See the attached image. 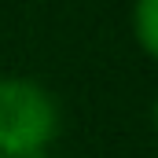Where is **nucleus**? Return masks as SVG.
Returning a JSON list of instances; mask_svg holds the SVG:
<instances>
[{
    "label": "nucleus",
    "instance_id": "f03ea898",
    "mask_svg": "<svg viewBox=\"0 0 158 158\" xmlns=\"http://www.w3.org/2000/svg\"><path fill=\"white\" fill-rule=\"evenodd\" d=\"M132 30H136V40L158 59V0L132 4Z\"/></svg>",
    "mask_w": 158,
    "mask_h": 158
},
{
    "label": "nucleus",
    "instance_id": "39448f33",
    "mask_svg": "<svg viewBox=\"0 0 158 158\" xmlns=\"http://www.w3.org/2000/svg\"><path fill=\"white\" fill-rule=\"evenodd\" d=\"M0 158H7V155H4V151H0Z\"/></svg>",
    "mask_w": 158,
    "mask_h": 158
},
{
    "label": "nucleus",
    "instance_id": "f257e3e1",
    "mask_svg": "<svg viewBox=\"0 0 158 158\" xmlns=\"http://www.w3.org/2000/svg\"><path fill=\"white\" fill-rule=\"evenodd\" d=\"M59 132V103L33 77H0V151L40 155Z\"/></svg>",
    "mask_w": 158,
    "mask_h": 158
},
{
    "label": "nucleus",
    "instance_id": "7ed1b4c3",
    "mask_svg": "<svg viewBox=\"0 0 158 158\" xmlns=\"http://www.w3.org/2000/svg\"><path fill=\"white\" fill-rule=\"evenodd\" d=\"M155 129H158V96H155Z\"/></svg>",
    "mask_w": 158,
    "mask_h": 158
},
{
    "label": "nucleus",
    "instance_id": "20e7f679",
    "mask_svg": "<svg viewBox=\"0 0 158 158\" xmlns=\"http://www.w3.org/2000/svg\"><path fill=\"white\" fill-rule=\"evenodd\" d=\"M26 158H52V155H44V151H40V155H26Z\"/></svg>",
    "mask_w": 158,
    "mask_h": 158
}]
</instances>
